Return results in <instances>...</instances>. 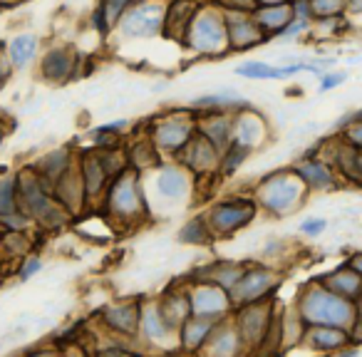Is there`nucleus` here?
Returning <instances> with one entry per match:
<instances>
[{"mask_svg":"<svg viewBox=\"0 0 362 357\" xmlns=\"http://www.w3.org/2000/svg\"><path fill=\"white\" fill-rule=\"evenodd\" d=\"M95 211H100L107 221L117 223L119 228L141 226L146 218H151V204L144 189V176L132 166L115 174Z\"/></svg>","mask_w":362,"mask_h":357,"instance_id":"1","label":"nucleus"},{"mask_svg":"<svg viewBox=\"0 0 362 357\" xmlns=\"http://www.w3.org/2000/svg\"><path fill=\"white\" fill-rule=\"evenodd\" d=\"M18 174V209L33 221V226L42 233L60 231L75 218L57 199L52 197V187L42 182V176L35 171L33 164H25Z\"/></svg>","mask_w":362,"mask_h":357,"instance_id":"2","label":"nucleus"},{"mask_svg":"<svg viewBox=\"0 0 362 357\" xmlns=\"http://www.w3.org/2000/svg\"><path fill=\"white\" fill-rule=\"evenodd\" d=\"M293 308L305 325H337L350 330L357 317L355 300L337 295L317 278L300 286L296 300H293Z\"/></svg>","mask_w":362,"mask_h":357,"instance_id":"3","label":"nucleus"},{"mask_svg":"<svg viewBox=\"0 0 362 357\" xmlns=\"http://www.w3.org/2000/svg\"><path fill=\"white\" fill-rule=\"evenodd\" d=\"M253 199H256L258 209H261L266 216L271 218H286L291 213H296L303 206L308 192L305 184L298 179L296 171L288 166V169H278L273 174L263 176L261 182L253 187Z\"/></svg>","mask_w":362,"mask_h":357,"instance_id":"4","label":"nucleus"},{"mask_svg":"<svg viewBox=\"0 0 362 357\" xmlns=\"http://www.w3.org/2000/svg\"><path fill=\"white\" fill-rule=\"evenodd\" d=\"M192 52L202 57H221L231 52L228 47V30H226V13L216 3H202L194 13L184 42Z\"/></svg>","mask_w":362,"mask_h":357,"instance_id":"5","label":"nucleus"},{"mask_svg":"<svg viewBox=\"0 0 362 357\" xmlns=\"http://www.w3.org/2000/svg\"><path fill=\"white\" fill-rule=\"evenodd\" d=\"M258 211L261 209H258L253 194H243V197H226L221 201L211 204L204 211V216H206V223L216 236V241H223V238L236 236L238 231L251 226Z\"/></svg>","mask_w":362,"mask_h":357,"instance_id":"6","label":"nucleus"},{"mask_svg":"<svg viewBox=\"0 0 362 357\" xmlns=\"http://www.w3.org/2000/svg\"><path fill=\"white\" fill-rule=\"evenodd\" d=\"M194 131H197V112L192 107L166 112V115L151 119L146 127V136L154 141L159 154L169 156V159L192 139Z\"/></svg>","mask_w":362,"mask_h":357,"instance_id":"7","label":"nucleus"},{"mask_svg":"<svg viewBox=\"0 0 362 357\" xmlns=\"http://www.w3.org/2000/svg\"><path fill=\"white\" fill-rule=\"evenodd\" d=\"M166 0H136L124 11L115 30L124 40H154L164 30Z\"/></svg>","mask_w":362,"mask_h":357,"instance_id":"8","label":"nucleus"},{"mask_svg":"<svg viewBox=\"0 0 362 357\" xmlns=\"http://www.w3.org/2000/svg\"><path fill=\"white\" fill-rule=\"evenodd\" d=\"M144 176L151 179L156 199L169 204V206H176V204H184L187 199H192L194 187H197V176L174 159H161Z\"/></svg>","mask_w":362,"mask_h":357,"instance_id":"9","label":"nucleus"},{"mask_svg":"<svg viewBox=\"0 0 362 357\" xmlns=\"http://www.w3.org/2000/svg\"><path fill=\"white\" fill-rule=\"evenodd\" d=\"M281 273L273 266H268V263H246L238 283L231 288L233 308L266 300V298H276L278 291H281Z\"/></svg>","mask_w":362,"mask_h":357,"instance_id":"10","label":"nucleus"},{"mask_svg":"<svg viewBox=\"0 0 362 357\" xmlns=\"http://www.w3.org/2000/svg\"><path fill=\"white\" fill-rule=\"evenodd\" d=\"M276 310H278V295L266 298V300H258V303H248V305H241V308H233L231 320L236 322L238 332H241L246 352L261 350Z\"/></svg>","mask_w":362,"mask_h":357,"instance_id":"11","label":"nucleus"},{"mask_svg":"<svg viewBox=\"0 0 362 357\" xmlns=\"http://www.w3.org/2000/svg\"><path fill=\"white\" fill-rule=\"evenodd\" d=\"M218 156L221 151L202 134V131H194V136L187 141V144L181 146L171 159L179 161L184 169L192 171L197 179H216V171H218Z\"/></svg>","mask_w":362,"mask_h":357,"instance_id":"12","label":"nucleus"},{"mask_svg":"<svg viewBox=\"0 0 362 357\" xmlns=\"http://www.w3.org/2000/svg\"><path fill=\"white\" fill-rule=\"evenodd\" d=\"M291 169L298 174L303 184L308 187V192H320V194H327V192H335L340 189L342 184V176L337 174V169L325 159V156L317 154V146L308 154H303L296 164H291Z\"/></svg>","mask_w":362,"mask_h":357,"instance_id":"13","label":"nucleus"},{"mask_svg":"<svg viewBox=\"0 0 362 357\" xmlns=\"http://www.w3.org/2000/svg\"><path fill=\"white\" fill-rule=\"evenodd\" d=\"M187 286H189V300H192L194 315L223 320V317H228L233 312L231 291L209 281H187Z\"/></svg>","mask_w":362,"mask_h":357,"instance_id":"14","label":"nucleus"},{"mask_svg":"<svg viewBox=\"0 0 362 357\" xmlns=\"http://www.w3.org/2000/svg\"><path fill=\"white\" fill-rule=\"evenodd\" d=\"M82 55L72 45H50L37 60V72L50 85H65L80 77Z\"/></svg>","mask_w":362,"mask_h":357,"instance_id":"15","label":"nucleus"},{"mask_svg":"<svg viewBox=\"0 0 362 357\" xmlns=\"http://www.w3.org/2000/svg\"><path fill=\"white\" fill-rule=\"evenodd\" d=\"M268 136H271V124H268L266 115L258 112L251 102L233 112V141L238 146L256 151L261 144H266Z\"/></svg>","mask_w":362,"mask_h":357,"instance_id":"16","label":"nucleus"},{"mask_svg":"<svg viewBox=\"0 0 362 357\" xmlns=\"http://www.w3.org/2000/svg\"><path fill=\"white\" fill-rule=\"evenodd\" d=\"M100 325L107 332L124 337H139V315H141V298H129V300L107 303L100 308Z\"/></svg>","mask_w":362,"mask_h":357,"instance_id":"17","label":"nucleus"},{"mask_svg":"<svg viewBox=\"0 0 362 357\" xmlns=\"http://www.w3.org/2000/svg\"><path fill=\"white\" fill-rule=\"evenodd\" d=\"M317 154L325 156L335 166L337 174L342 176V182L362 189V149L347 144L345 139H337L327 141L325 146H317Z\"/></svg>","mask_w":362,"mask_h":357,"instance_id":"18","label":"nucleus"},{"mask_svg":"<svg viewBox=\"0 0 362 357\" xmlns=\"http://www.w3.org/2000/svg\"><path fill=\"white\" fill-rule=\"evenodd\" d=\"M77 169H80L82 184H85L87 204H90V209H97L112 176H110V171L105 169V164H102L95 146H92V149L77 151Z\"/></svg>","mask_w":362,"mask_h":357,"instance_id":"19","label":"nucleus"},{"mask_svg":"<svg viewBox=\"0 0 362 357\" xmlns=\"http://www.w3.org/2000/svg\"><path fill=\"white\" fill-rule=\"evenodd\" d=\"M226 13V11H223ZM226 30H228V47L231 52H248L258 45H266L273 37L258 28L251 13H226Z\"/></svg>","mask_w":362,"mask_h":357,"instance_id":"20","label":"nucleus"},{"mask_svg":"<svg viewBox=\"0 0 362 357\" xmlns=\"http://www.w3.org/2000/svg\"><path fill=\"white\" fill-rule=\"evenodd\" d=\"M139 340L144 347H166V342L176 340V332L171 330L164 317H161L156 298H141Z\"/></svg>","mask_w":362,"mask_h":357,"instance_id":"21","label":"nucleus"},{"mask_svg":"<svg viewBox=\"0 0 362 357\" xmlns=\"http://www.w3.org/2000/svg\"><path fill=\"white\" fill-rule=\"evenodd\" d=\"M156 305H159V312L161 317L166 320V325L171 330H179L181 322L192 317V300H189V286L187 281L181 283H171L166 291H161V295L156 298Z\"/></svg>","mask_w":362,"mask_h":357,"instance_id":"22","label":"nucleus"},{"mask_svg":"<svg viewBox=\"0 0 362 357\" xmlns=\"http://www.w3.org/2000/svg\"><path fill=\"white\" fill-rule=\"evenodd\" d=\"M52 197H55L57 204H62L72 216H80L82 211L90 209V204H87V194H85V184H82L80 169H77V161H75L72 169H67L65 174L55 182V187H52Z\"/></svg>","mask_w":362,"mask_h":357,"instance_id":"23","label":"nucleus"},{"mask_svg":"<svg viewBox=\"0 0 362 357\" xmlns=\"http://www.w3.org/2000/svg\"><path fill=\"white\" fill-rule=\"evenodd\" d=\"M199 6H202V0H166L161 37H164V40L184 42L189 23H192L194 13L199 11Z\"/></svg>","mask_w":362,"mask_h":357,"instance_id":"24","label":"nucleus"},{"mask_svg":"<svg viewBox=\"0 0 362 357\" xmlns=\"http://www.w3.org/2000/svg\"><path fill=\"white\" fill-rule=\"evenodd\" d=\"M300 345L313 352L335 355L340 347L350 345V330L337 327V325H305Z\"/></svg>","mask_w":362,"mask_h":357,"instance_id":"25","label":"nucleus"},{"mask_svg":"<svg viewBox=\"0 0 362 357\" xmlns=\"http://www.w3.org/2000/svg\"><path fill=\"white\" fill-rule=\"evenodd\" d=\"M216 322L218 320H211V317H199V315L187 317V320L181 322L179 330H176V347L181 352H189V355L204 352Z\"/></svg>","mask_w":362,"mask_h":357,"instance_id":"26","label":"nucleus"},{"mask_svg":"<svg viewBox=\"0 0 362 357\" xmlns=\"http://www.w3.org/2000/svg\"><path fill=\"white\" fill-rule=\"evenodd\" d=\"M243 352H246V345H243L241 332H238L236 322L231 320V315L218 320L211 337H209L206 347H204V355L236 357V355H243Z\"/></svg>","mask_w":362,"mask_h":357,"instance_id":"27","label":"nucleus"},{"mask_svg":"<svg viewBox=\"0 0 362 357\" xmlns=\"http://www.w3.org/2000/svg\"><path fill=\"white\" fill-rule=\"evenodd\" d=\"M197 131H202L218 151L233 141V112H204L197 115Z\"/></svg>","mask_w":362,"mask_h":357,"instance_id":"28","label":"nucleus"},{"mask_svg":"<svg viewBox=\"0 0 362 357\" xmlns=\"http://www.w3.org/2000/svg\"><path fill=\"white\" fill-rule=\"evenodd\" d=\"M243 266H246V263L216 258V261L206 263V266H199L197 271L189 273L187 281H209V283H216V286L226 288V291H231L238 283V278H241Z\"/></svg>","mask_w":362,"mask_h":357,"instance_id":"29","label":"nucleus"},{"mask_svg":"<svg viewBox=\"0 0 362 357\" xmlns=\"http://www.w3.org/2000/svg\"><path fill=\"white\" fill-rule=\"evenodd\" d=\"M77 161V151H72L70 146H62V149H52L45 156H40L37 161H33L35 171L42 176V182H47L50 187H55V182L65 174L67 169H72Z\"/></svg>","mask_w":362,"mask_h":357,"instance_id":"30","label":"nucleus"},{"mask_svg":"<svg viewBox=\"0 0 362 357\" xmlns=\"http://www.w3.org/2000/svg\"><path fill=\"white\" fill-rule=\"evenodd\" d=\"M251 16L266 35L276 37L293 21V6L291 0H286V3H271V6H258Z\"/></svg>","mask_w":362,"mask_h":357,"instance_id":"31","label":"nucleus"},{"mask_svg":"<svg viewBox=\"0 0 362 357\" xmlns=\"http://www.w3.org/2000/svg\"><path fill=\"white\" fill-rule=\"evenodd\" d=\"M317 281L325 283V286L330 288V291H335L337 295L350 298V300H355V298L360 295V291H362V276L357 271H352L347 263L337 266L335 271L317 276Z\"/></svg>","mask_w":362,"mask_h":357,"instance_id":"32","label":"nucleus"},{"mask_svg":"<svg viewBox=\"0 0 362 357\" xmlns=\"http://www.w3.org/2000/svg\"><path fill=\"white\" fill-rule=\"evenodd\" d=\"M124 151H127V164H129L134 171H139L141 176H144L146 171H151L161 161L159 149H156L154 141H151L149 136H139V139L127 141Z\"/></svg>","mask_w":362,"mask_h":357,"instance_id":"33","label":"nucleus"},{"mask_svg":"<svg viewBox=\"0 0 362 357\" xmlns=\"http://www.w3.org/2000/svg\"><path fill=\"white\" fill-rule=\"evenodd\" d=\"M136 0H97V8L92 13V28L100 33L102 37H110V33L117 28L119 18L129 6H134Z\"/></svg>","mask_w":362,"mask_h":357,"instance_id":"34","label":"nucleus"},{"mask_svg":"<svg viewBox=\"0 0 362 357\" xmlns=\"http://www.w3.org/2000/svg\"><path fill=\"white\" fill-rule=\"evenodd\" d=\"M30 231H0V261L3 263H18L30 251H37V243L33 241Z\"/></svg>","mask_w":362,"mask_h":357,"instance_id":"35","label":"nucleus"},{"mask_svg":"<svg viewBox=\"0 0 362 357\" xmlns=\"http://www.w3.org/2000/svg\"><path fill=\"white\" fill-rule=\"evenodd\" d=\"M8 57H11L13 67L16 70H25V67H30L33 62L37 60V55H40V37L33 35V33H21V35H16L11 42H8Z\"/></svg>","mask_w":362,"mask_h":357,"instance_id":"36","label":"nucleus"},{"mask_svg":"<svg viewBox=\"0 0 362 357\" xmlns=\"http://www.w3.org/2000/svg\"><path fill=\"white\" fill-rule=\"evenodd\" d=\"M243 105H248V100H243L241 95L231 90H223V92H214V95H202L197 100H192V110L197 115H204V112H236L241 110Z\"/></svg>","mask_w":362,"mask_h":357,"instance_id":"37","label":"nucleus"},{"mask_svg":"<svg viewBox=\"0 0 362 357\" xmlns=\"http://www.w3.org/2000/svg\"><path fill=\"white\" fill-rule=\"evenodd\" d=\"M176 238H179V243H184V246H199V248H206L216 241V236H214L211 228H209L204 213H197V216L187 218V221L181 223Z\"/></svg>","mask_w":362,"mask_h":357,"instance_id":"38","label":"nucleus"},{"mask_svg":"<svg viewBox=\"0 0 362 357\" xmlns=\"http://www.w3.org/2000/svg\"><path fill=\"white\" fill-rule=\"evenodd\" d=\"M253 151L243 149V146H238L236 141H231V144L226 146V149L221 151V156H218V171L216 176L218 179H231L233 174H236L238 169H241L243 164H246V159L251 156Z\"/></svg>","mask_w":362,"mask_h":357,"instance_id":"39","label":"nucleus"},{"mask_svg":"<svg viewBox=\"0 0 362 357\" xmlns=\"http://www.w3.org/2000/svg\"><path fill=\"white\" fill-rule=\"evenodd\" d=\"M303 332H305V322L296 312V308H283V352L293 350L296 345L303 342Z\"/></svg>","mask_w":362,"mask_h":357,"instance_id":"40","label":"nucleus"},{"mask_svg":"<svg viewBox=\"0 0 362 357\" xmlns=\"http://www.w3.org/2000/svg\"><path fill=\"white\" fill-rule=\"evenodd\" d=\"M236 75L243 77V80H283L281 67L268 65V62H263V60L241 62V65L236 67Z\"/></svg>","mask_w":362,"mask_h":357,"instance_id":"41","label":"nucleus"},{"mask_svg":"<svg viewBox=\"0 0 362 357\" xmlns=\"http://www.w3.org/2000/svg\"><path fill=\"white\" fill-rule=\"evenodd\" d=\"M18 211V174L0 179V213Z\"/></svg>","mask_w":362,"mask_h":357,"instance_id":"42","label":"nucleus"},{"mask_svg":"<svg viewBox=\"0 0 362 357\" xmlns=\"http://www.w3.org/2000/svg\"><path fill=\"white\" fill-rule=\"evenodd\" d=\"M310 6L315 21H320V18L347 16V0H310Z\"/></svg>","mask_w":362,"mask_h":357,"instance_id":"43","label":"nucleus"},{"mask_svg":"<svg viewBox=\"0 0 362 357\" xmlns=\"http://www.w3.org/2000/svg\"><path fill=\"white\" fill-rule=\"evenodd\" d=\"M42 271V256L37 251H30L28 256H23L16 266V278L18 281H30L33 276Z\"/></svg>","mask_w":362,"mask_h":357,"instance_id":"44","label":"nucleus"},{"mask_svg":"<svg viewBox=\"0 0 362 357\" xmlns=\"http://www.w3.org/2000/svg\"><path fill=\"white\" fill-rule=\"evenodd\" d=\"M30 228L35 226H33V221L21 209L11 213H0V231H30Z\"/></svg>","mask_w":362,"mask_h":357,"instance_id":"45","label":"nucleus"},{"mask_svg":"<svg viewBox=\"0 0 362 357\" xmlns=\"http://www.w3.org/2000/svg\"><path fill=\"white\" fill-rule=\"evenodd\" d=\"M342 139H345L347 144L362 149V112L355 115V119H350L345 127H342Z\"/></svg>","mask_w":362,"mask_h":357,"instance_id":"46","label":"nucleus"},{"mask_svg":"<svg viewBox=\"0 0 362 357\" xmlns=\"http://www.w3.org/2000/svg\"><path fill=\"white\" fill-rule=\"evenodd\" d=\"M226 13H253L258 8V0H214Z\"/></svg>","mask_w":362,"mask_h":357,"instance_id":"47","label":"nucleus"},{"mask_svg":"<svg viewBox=\"0 0 362 357\" xmlns=\"http://www.w3.org/2000/svg\"><path fill=\"white\" fill-rule=\"evenodd\" d=\"M313 28V23H305V21H296L293 18L291 23H288L286 28H283L281 33H278V40H296V37H300V35H305L308 30Z\"/></svg>","mask_w":362,"mask_h":357,"instance_id":"48","label":"nucleus"},{"mask_svg":"<svg viewBox=\"0 0 362 357\" xmlns=\"http://www.w3.org/2000/svg\"><path fill=\"white\" fill-rule=\"evenodd\" d=\"M345 80H347V72H322L317 90H320V92H332V90H337V87H340Z\"/></svg>","mask_w":362,"mask_h":357,"instance_id":"49","label":"nucleus"},{"mask_svg":"<svg viewBox=\"0 0 362 357\" xmlns=\"http://www.w3.org/2000/svg\"><path fill=\"white\" fill-rule=\"evenodd\" d=\"M325 228H327V218H320V216L305 218V221L300 223V233H303V236H308V238L320 236Z\"/></svg>","mask_w":362,"mask_h":357,"instance_id":"50","label":"nucleus"},{"mask_svg":"<svg viewBox=\"0 0 362 357\" xmlns=\"http://www.w3.org/2000/svg\"><path fill=\"white\" fill-rule=\"evenodd\" d=\"M291 6H293V18H296V21H305V23L315 21L310 0H291Z\"/></svg>","mask_w":362,"mask_h":357,"instance_id":"51","label":"nucleus"},{"mask_svg":"<svg viewBox=\"0 0 362 357\" xmlns=\"http://www.w3.org/2000/svg\"><path fill=\"white\" fill-rule=\"evenodd\" d=\"M129 119H117V122H107V124H100V127H95L97 131H110V134H117V136H122V134H127L129 131Z\"/></svg>","mask_w":362,"mask_h":357,"instance_id":"52","label":"nucleus"},{"mask_svg":"<svg viewBox=\"0 0 362 357\" xmlns=\"http://www.w3.org/2000/svg\"><path fill=\"white\" fill-rule=\"evenodd\" d=\"M347 266L352 268V271H357L362 276V251H355V253H350V258H347Z\"/></svg>","mask_w":362,"mask_h":357,"instance_id":"53","label":"nucleus"},{"mask_svg":"<svg viewBox=\"0 0 362 357\" xmlns=\"http://www.w3.org/2000/svg\"><path fill=\"white\" fill-rule=\"evenodd\" d=\"M25 3H30V0H0V11H13V8L25 6Z\"/></svg>","mask_w":362,"mask_h":357,"instance_id":"54","label":"nucleus"},{"mask_svg":"<svg viewBox=\"0 0 362 357\" xmlns=\"http://www.w3.org/2000/svg\"><path fill=\"white\" fill-rule=\"evenodd\" d=\"M347 13H362V0H347Z\"/></svg>","mask_w":362,"mask_h":357,"instance_id":"55","label":"nucleus"},{"mask_svg":"<svg viewBox=\"0 0 362 357\" xmlns=\"http://www.w3.org/2000/svg\"><path fill=\"white\" fill-rule=\"evenodd\" d=\"M355 308H357V317L362 320V291H360V295L355 298Z\"/></svg>","mask_w":362,"mask_h":357,"instance_id":"56","label":"nucleus"},{"mask_svg":"<svg viewBox=\"0 0 362 357\" xmlns=\"http://www.w3.org/2000/svg\"><path fill=\"white\" fill-rule=\"evenodd\" d=\"M6 266H3V261H0V288H3V283H6Z\"/></svg>","mask_w":362,"mask_h":357,"instance_id":"57","label":"nucleus"},{"mask_svg":"<svg viewBox=\"0 0 362 357\" xmlns=\"http://www.w3.org/2000/svg\"><path fill=\"white\" fill-rule=\"evenodd\" d=\"M271 3H286V0H258V6H271Z\"/></svg>","mask_w":362,"mask_h":357,"instance_id":"58","label":"nucleus"},{"mask_svg":"<svg viewBox=\"0 0 362 357\" xmlns=\"http://www.w3.org/2000/svg\"><path fill=\"white\" fill-rule=\"evenodd\" d=\"M3 90H6V85H3V82H0V92H3Z\"/></svg>","mask_w":362,"mask_h":357,"instance_id":"59","label":"nucleus"},{"mask_svg":"<svg viewBox=\"0 0 362 357\" xmlns=\"http://www.w3.org/2000/svg\"><path fill=\"white\" fill-rule=\"evenodd\" d=\"M0 141H3V134H0Z\"/></svg>","mask_w":362,"mask_h":357,"instance_id":"60","label":"nucleus"},{"mask_svg":"<svg viewBox=\"0 0 362 357\" xmlns=\"http://www.w3.org/2000/svg\"><path fill=\"white\" fill-rule=\"evenodd\" d=\"M0 13H3V11H0Z\"/></svg>","mask_w":362,"mask_h":357,"instance_id":"61","label":"nucleus"}]
</instances>
